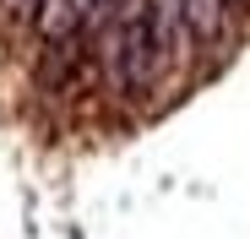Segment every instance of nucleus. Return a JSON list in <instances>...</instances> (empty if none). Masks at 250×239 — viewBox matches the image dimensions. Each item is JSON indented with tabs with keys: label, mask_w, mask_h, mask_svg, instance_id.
<instances>
[{
	"label": "nucleus",
	"mask_w": 250,
	"mask_h": 239,
	"mask_svg": "<svg viewBox=\"0 0 250 239\" xmlns=\"http://www.w3.org/2000/svg\"><path fill=\"white\" fill-rule=\"evenodd\" d=\"M174 11L190 33V44L201 55H229L245 33V17L229 6V0H174Z\"/></svg>",
	"instance_id": "nucleus-1"
},
{
	"label": "nucleus",
	"mask_w": 250,
	"mask_h": 239,
	"mask_svg": "<svg viewBox=\"0 0 250 239\" xmlns=\"http://www.w3.org/2000/svg\"><path fill=\"white\" fill-rule=\"evenodd\" d=\"M229 6H234V11H239L245 22H250V0H229Z\"/></svg>",
	"instance_id": "nucleus-2"
}]
</instances>
